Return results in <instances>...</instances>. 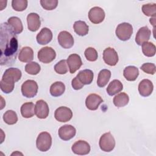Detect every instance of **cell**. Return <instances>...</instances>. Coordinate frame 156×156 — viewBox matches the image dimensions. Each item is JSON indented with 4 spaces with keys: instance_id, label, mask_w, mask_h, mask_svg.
Masks as SVG:
<instances>
[{
    "instance_id": "1",
    "label": "cell",
    "mask_w": 156,
    "mask_h": 156,
    "mask_svg": "<svg viewBox=\"0 0 156 156\" xmlns=\"http://www.w3.org/2000/svg\"><path fill=\"white\" fill-rule=\"evenodd\" d=\"M0 49L1 65H12L19 54L18 41L16 34L7 23L1 24Z\"/></svg>"
},
{
    "instance_id": "2",
    "label": "cell",
    "mask_w": 156,
    "mask_h": 156,
    "mask_svg": "<svg viewBox=\"0 0 156 156\" xmlns=\"http://www.w3.org/2000/svg\"><path fill=\"white\" fill-rule=\"evenodd\" d=\"M52 137L50 133L47 132H42L37 136L36 146L41 152H46L51 147Z\"/></svg>"
},
{
    "instance_id": "3",
    "label": "cell",
    "mask_w": 156,
    "mask_h": 156,
    "mask_svg": "<svg viewBox=\"0 0 156 156\" xmlns=\"http://www.w3.org/2000/svg\"><path fill=\"white\" fill-rule=\"evenodd\" d=\"M115 34L116 37L121 41H127L133 34V27L128 23H122L116 27Z\"/></svg>"
},
{
    "instance_id": "4",
    "label": "cell",
    "mask_w": 156,
    "mask_h": 156,
    "mask_svg": "<svg viewBox=\"0 0 156 156\" xmlns=\"http://www.w3.org/2000/svg\"><path fill=\"white\" fill-rule=\"evenodd\" d=\"M100 149L104 152H111L115 146V140L110 132L104 133L99 141Z\"/></svg>"
},
{
    "instance_id": "5",
    "label": "cell",
    "mask_w": 156,
    "mask_h": 156,
    "mask_svg": "<svg viewBox=\"0 0 156 156\" xmlns=\"http://www.w3.org/2000/svg\"><path fill=\"white\" fill-rule=\"evenodd\" d=\"M38 84L34 80H27L21 85L22 94L27 98L35 97L38 92Z\"/></svg>"
},
{
    "instance_id": "6",
    "label": "cell",
    "mask_w": 156,
    "mask_h": 156,
    "mask_svg": "<svg viewBox=\"0 0 156 156\" xmlns=\"http://www.w3.org/2000/svg\"><path fill=\"white\" fill-rule=\"evenodd\" d=\"M37 57L40 62L43 63H49L55 58L56 52L51 47L46 46L40 49L38 52Z\"/></svg>"
},
{
    "instance_id": "7",
    "label": "cell",
    "mask_w": 156,
    "mask_h": 156,
    "mask_svg": "<svg viewBox=\"0 0 156 156\" xmlns=\"http://www.w3.org/2000/svg\"><path fill=\"white\" fill-rule=\"evenodd\" d=\"M54 117L58 122H66L72 118L73 112L69 108L61 106L55 110L54 112Z\"/></svg>"
},
{
    "instance_id": "8",
    "label": "cell",
    "mask_w": 156,
    "mask_h": 156,
    "mask_svg": "<svg viewBox=\"0 0 156 156\" xmlns=\"http://www.w3.org/2000/svg\"><path fill=\"white\" fill-rule=\"evenodd\" d=\"M21 71L18 68H10L5 71L1 80L8 82L15 83L21 79Z\"/></svg>"
},
{
    "instance_id": "9",
    "label": "cell",
    "mask_w": 156,
    "mask_h": 156,
    "mask_svg": "<svg viewBox=\"0 0 156 156\" xmlns=\"http://www.w3.org/2000/svg\"><path fill=\"white\" fill-rule=\"evenodd\" d=\"M103 60L107 65L115 66L119 60L117 52L112 48H107L103 52Z\"/></svg>"
},
{
    "instance_id": "10",
    "label": "cell",
    "mask_w": 156,
    "mask_h": 156,
    "mask_svg": "<svg viewBox=\"0 0 156 156\" xmlns=\"http://www.w3.org/2000/svg\"><path fill=\"white\" fill-rule=\"evenodd\" d=\"M88 18L92 23L99 24L105 18L104 10L99 7H94L88 12Z\"/></svg>"
},
{
    "instance_id": "11",
    "label": "cell",
    "mask_w": 156,
    "mask_h": 156,
    "mask_svg": "<svg viewBox=\"0 0 156 156\" xmlns=\"http://www.w3.org/2000/svg\"><path fill=\"white\" fill-rule=\"evenodd\" d=\"M58 42L64 49H69L73 46L74 40L72 35L67 31H62L58 35Z\"/></svg>"
},
{
    "instance_id": "12",
    "label": "cell",
    "mask_w": 156,
    "mask_h": 156,
    "mask_svg": "<svg viewBox=\"0 0 156 156\" xmlns=\"http://www.w3.org/2000/svg\"><path fill=\"white\" fill-rule=\"evenodd\" d=\"M76 128L69 124H66L60 127L58 130V136L63 141L71 140L76 135Z\"/></svg>"
},
{
    "instance_id": "13",
    "label": "cell",
    "mask_w": 156,
    "mask_h": 156,
    "mask_svg": "<svg viewBox=\"0 0 156 156\" xmlns=\"http://www.w3.org/2000/svg\"><path fill=\"white\" fill-rule=\"evenodd\" d=\"M71 150L75 154L84 155L90 153V146L84 140H78L73 144Z\"/></svg>"
},
{
    "instance_id": "14",
    "label": "cell",
    "mask_w": 156,
    "mask_h": 156,
    "mask_svg": "<svg viewBox=\"0 0 156 156\" xmlns=\"http://www.w3.org/2000/svg\"><path fill=\"white\" fill-rule=\"evenodd\" d=\"M66 62L71 74L74 73L82 65V59L80 55L77 54L69 55L66 60Z\"/></svg>"
},
{
    "instance_id": "15",
    "label": "cell",
    "mask_w": 156,
    "mask_h": 156,
    "mask_svg": "<svg viewBox=\"0 0 156 156\" xmlns=\"http://www.w3.org/2000/svg\"><path fill=\"white\" fill-rule=\"evenodd\" d=\"M49 113L48 104L43 100L40 99L37 101L35 106V114L40 119L46 118Z\"/></svg>"
},
{
    "instance_id": "16",
    "label": "cell",
    "mask_w": 156,
    "mask_h": 156,
    "mask_svg": "<svg viewBox=\"0 0 156 156\" xmlns=\"http://www.w3.org/2000/svg\"><path fill=\"white\" fill-rule=\"evenodd\" d=\"M103 102L102 98L97 94H89L85 100V105L90 110H96L98 108L99 105Z\"/></svg>"
},
{
    "instance_id": "17",
    "label": "cell",
    "mask_w": 156,
    "mask_h": 156,
    "mask_svg": "<svg viewBox=\"0 0 156 156\" xmlns=\"http://www.w3.org/2000/svg\"><path fill=\"white\" fill-rule=\"evenodd\" d=\"M151 35V31L149 27L147 26H143L137 32L135 36V42L138 45L141 46L150 39Z\"/></svg>"
},
{
    "instance_id": "18",
    "label": "cell",
    "mask_w": 156,
    "mask_h": 156,
    "mask_svg": "<svg viewBox=\"0 0 156 156\" xmlns=\"http://www.w3.org/2000/svg\"><path fill=\"white\" fill-rule=\"evenodd\" d=\"M138 92L141 96L147 97L150 96L154 89L152 82L149 79L142 80L138 85Z\"/></svg>"
},
{
    "instance_id": "19",
    "label": "cell",
    "mask_w": 156,
    "mask_h": 156,
    "mask_svg": "<svg viewBox=\"0 0 156 156\" xmlns=\"http://www.w3.org/2000/svg\"><path fill=\"white\" fill-rule=\"evenodd\" d=\"M37 41L41 45L48 44L52 39V32L47 27H43L36 37Z\"/></svg>"
},
{
    "instance_id": "20",
    "label": "cell",
    "mask_w": 156,
    "mask_h": 156,
    "mask_svg": "<svg viewBox=\"0 0 156 156\" xmlns=\"http://www.w3.org/2000/svg\"><path fill=\"white\" fill-rule=\"evenodd\" d=\"M27 28L32 32L37 31L41 26L39 15L36 13H30L27 16Z\"/></svg>"
},
{
    "instance_id": "21",
    "label": "cell",
    "mask_w": 156,
    "mask_h": 156,
    "mask_svg": "<svg viewBox=\"0 0 156 156\" xmlns=\"http://www.w3.org/2000/svg\"><path fill=\"white\" fill-rule=\"evenodd\" d=\"M18 59L23 63L30 62L34 59V51L30 47H23L18 54Z\"/></svg>"
},
{
    "instance_id": "22",
    "label": "cell",
    "mask_w": 156,
    "mask_h": 156,
    "mask_svg": "<svg viewBox=\"0 0 156 156\" xmlns=\"http://www.w3.org/2000/svg\"><path fill=\"white\" fill-rule=\"evenodd\" d=\"M76 77L83 85H90L93 80L94 74L91 70L86 69L79 71Z\"/></svg>"
},
{
    "instance_id": "23",
    "label": "cell",
    "mask_w": 156,
    "mask_h": 156,
    "mask_svg": "<svg viewBox=\"0 0 156 156\" xmlns=\"http://www.w3.org/2000/svg\"><path fill=\"white\" fill-rule=\"evenodd\" d=\"M123 89V85L121 81L117 79L113 80L110 83L108 84L106 91L107 94L109 96H113L120 91H121Z\"/></svg>"
},
{
    "instance_id": "24",
    "label": "cell",
    "mask_w": 156,
    "mask_h": 156,
    "mask_svg": "<svg viewBox=\"0 0 156 156\" xmlns=\"http://www.w3.org/2000/svg\"><path fill=\"white\" fill-rule=\"evenodd\" d=\"M35 106L32 102H26L21 107V114L24 118H30L35 115Z\"/></svg>"
},
{
    "instance_id": "25",
    "label": "cell",
    "mask_w": 156,
    "mask_h": 156,
    "mask_svg": "<svg viewBox=\"0 0 156 156\" xmlns=\"http://www.w3.org/2000/svg\"><path fill=\"white\" fill-rule=\"evenodd\" d=\"M123 75L127 80L135 81L139 75V71L135 66H128L124 68Z\"/></svg>"
},
{
    "instance_id": "26",
    "label": "cell",
    "mask_w": 156,
    "mask_h": 156,
    "mask_svg": "<svg viewBox=\"0 0 156 156\" xmlns=\"http://www.w3.org/2000/svg\"><path fill=\"white\" fill-rule=\"evenodd\" d=\"M111 77V71L107 69H103L100 71L97 79V85L98 87H104L108 82Z\"/></svg>"
},
{
    "instance_id": "27",
    "label": "cell",
    "mask_w": 156,
    "mask_h": 156,
    "mask_svg": "<svg viewBox=\"0 0 156 156\" xmlns=\"http://www.w3.org/2000/svg\"><path fill=\"white\" fill-rule=\"evenodd\" d=\"M65 91V85L62 82L57 81L53 83L50 87V94L54 97L62 95Z\"/></svg>"
},
{
    "instance_id": "28",
    "label": "cell",
    "mask_w": 156,
    "mask_h": 156,
    "mask_svg": "<svg viewBox=\"0 0 156 156\" xmlns=\"http://www.w3.org/2000/svg\"><path fill=\"white\" fill-rule=\"evenodd\" d=\"M73 29L74 32L79 36H85L88 34L89 27L85 21H77L74 23Z\"/></svg>"
},
{
    "instance_id": "29",
    "label": "cell",
    "mask_w": 156,
    "mask_h": 156,
    "mask_svg": "<svg viewBox=\"0 0 156 156\" xmlns=\"http://www.w3.org/2000/svg\"><path fill=\"white\" fill-rule=\"evenodd\" d=\"M7 23L13 29L16 34H20L23 32V26L21 20L16 16H12L8 19Z\"/></svg>"
},
{
    "instance_id": "30",
    "label": "cell",
    "mask_w": 156,
    "mask_h": 156,
    "mask_svg": "<svg viewBox=\"0 0 156 156\" xmlns=\"http://www.w3.org/2000/svg\"><path fill=\"white\" fill-rule=\"evenodd\" d=\"M113 104L117 107H122L127 105L129 97L126 93H119L113 98Z\"/></svg>"
},
{
    "instance_id": "31",
    "label": "cell",
    "mask_w": 156,
    "mask_h": 156,
    "mask_svg": "<svg viewBox=\"0 0 156 156\" xmlns=\"http://www.w3.org/2000/svg\"><path fill=\"white\" fill-rule=\"evenodd\" d=\"M143 54L146 57H153L156 53V48L154 44L151 42H145L142 45Z\"/></svg>"
},
{
    "instance_id": "32",
    "label": "cell",
    "mask_w": 156,
    "mask_h": 156,
    "mask_svg": "<svg viewBox=\"0 0 156 156\" xmlns=\"http://www.w3.org/2000/svg\"><path fill=\"white\" fill-rule=\"evenodd\" d=\"M3 120L6 124L9 125H13L16 124L18 121V116L15 111L9 110L4 113Z\"/></svg>"
},
{
    "instance_id": "33",
    "label": "cell",
    "mask_w": 156,
    "mask_h": 156,
    "mask_svg": "<svg viewBox=\"0 0 156 156\" xmlns=\"http://www.w3.org/2000/svg\"><path fill=\"white\" fill-rule=\"evenodd\" d=\"M41 70L40 65L35 62H30L25 66V71L31 75H37Z\"/></svg>"
},
{
    "instance_id": "34",
    "label": "cell",
    "mask_w": 156,
    "mask_h": 156,
    "mask_svg": "<svg viewBox=\"0 0 156 156\" xmlns=\"http://www.w3.org/2000/svg\"><path fill=\"white\" fill-rule=\"evenodd\" d=\"M143 13L147 16L155 17L156 15V4L155 3H149L147 4H144L141 8Z\"/></svg>"
},
{
    "instance_id": "35",
    "label": "cell",
    "mask_w": 156,
    "mask_h": 156,
    "mask_svg": "<svg viewBox=\"0 0 156 156\" xmlns=\"http://www.w3.org/2000/svg\"><path fill=\"white\" fill-rule=\"evenodd\" d=\"M28 2L26 0H13L12 1V8L17 12H22L26 10Z\"/></svg>"
},
{
    "instance_id": "36",
    "label": "cell",
    "mask_w": 156,
    "mask_h": 156,
    "mask_svg": "<svg viewBox=\"0 0 156 156\" xmlns=\"http://www.w3.org/2000/svg\"><path fill=\"white\" fill-rule=\"evenodd\" d=\"M54 71L59 74H65L68 72V65L66 60H62L54 66Z\"/></svg>"
},
{
    "instance_id": "37",
    "label": "cell",
    "mask_w": 156,
    "mask_h": 156,
    "mask_svg": "<svg viewBox=\"0 0 156 156\" xmlns=\"http://www.w3.org/2000/svg\"><path fill=\"white\" fill-rule=\"evenodd\" d=\"M84 54L87 60L90 62H94L98 59V52L92 47L87 48L84 52Z\"/></svg>"
},
{
    "instance_id": "38",
    "label": "cell",
    "mask_w": 156,
    "mask_h": 156,
    "mask_svg": "<svg viewBox=\"0 0 156 156\" xmlns=\"http://www.w3.org/2000/svg\"><path fill=\"white\" fill-rule=\"evenodd\" d=\"M40 2L41 7L46 10H54L58 5L57 0H41Z\"/></svg>"
},
{
    "instance_id": "39",
    "label": "cell",
    "mask_w": 156,
    "mask_h": 156,
    "mask_svg": "<svg viewBox=\"0 0 156 156\" xmlns=\"http://www.w3.org/2000/svg\"><path fill=\"white\" fill-rule=\"evenodd\" d=\"M0 87L2 91H3L4 93L9 94L13 90L15 87V83L8 82L1 80Z\"/></svg>"
},
{
    "instance_id": "40",
    "label": "cell",
    "mask_w": 156,
    "mask_h": 156,
    "mask_svg": "<svg viewBox=\"0 0 156 156\" xmlns=\"http://www.w3.org/2000/svg\"><path fill=\"white\" fill-rule=\"evenodd\" d=\"M140 69L144 73L152 75L154 74L156 71L155 65L152 63H145L141 66Z\"/></svg>"
},
{
    "instance_id": "41",
    "label": "cell",
    "mask_w": 156,
    "mask_h": 156,
    "mask_svg": "<svg viewBox=\"0 0 156 156\" xmlns=\"http://www.w3.org/2000/svg\"><path fill=\"white\" fill-rule=\"evenodd\" d=\"M71 85L73 89L75 90H79L82 89L84 85L78 79L77 77H75L71 81Z\"/></svg>"
},
{
    "instance_id": "42",
    "label": "cell",
    "mask_w": 156,
    "mask_h": 156,
    "mask_svg": "<svg viewBox=\"0 0 156 156\" xmlns=\"http://www.w3.org/2000/svg\"><path fill=\"white\" fill-rule=\"evenodd\" d=\"M149 21L151 23V24L154 26V28H155V17L151 18L149 20Z\"/></svg>"
},
{
    "instance_id": "43",
    "label": "cell",
    "mask_w": 156,
    "mask_h": 156,
    "mask_svg": "<svg viewBox=\"0 0 156 156\" xmlns=\"http://www.w3.org/2000/svg\"><path fill=\"white\" fill-rule=\"evenodd\" d=\"M16 154H18V155H20V154H21V155H23V154H21V153H19V152H13V153H12V155H16Z\"/></svg>"
}]
</instances>
